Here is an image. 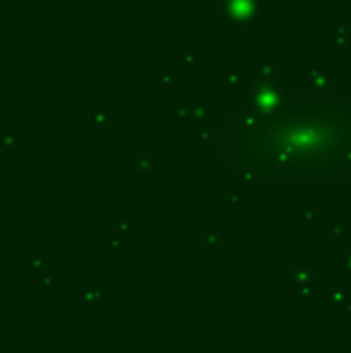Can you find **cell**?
Segmentation results:
<instances>
[{"mask_svg":"<svg viewBox=\"0 0 351 353\" xmlns=\"http://www.w3.org/2000/svg\"><path fill=\"white\" fill-rule=\"evenodd\" d=\"M230 118V163L285 184L351 174V102H306Z\"/></svg>","mask_w":351,"mask_h":353,"instance_id":"6da1fadb","label":"cell"},{"mask_svg":"<svg viewBox=\"0 0 351 353\" xmlns=\"http://www.w3.org/2000/svg\"><path fill=\"white\" fill-rule=\"evenodd\" d=\"M283 83L277 79H265L258 77L250 81V93H248V106L258 116L275 114L283 106Z\"/></svg>","mask_w":351,"mask_h":353,"instance_id":"7a4b0ae2","label":"cell"},{"mask_svg":"<svg viewBox=\"0 0 351 353\" xmlns=\"http://www.w3.org/2000/svg\"><path fill=\"white\" fill-rule=\"evenodd\" d=\"M262 12V0H223L221 15L237 29H248L258 23Z\"/></svg>","mask_w":351,"mask_h":353,"instance_id":"3957f363","label":"cell"},{"mask_svg":"<svg viewBox=\"0 0 351 353\" xmlns=\"http://www.w3.org/2000/svg\"><path fill=\"white\" fill-rule=\"evenodd\" d=\"M306 87H308V89L327 91V89H331V87H333V74L329 70L310 68L306 72Z\"/></svg>","mask_w":351,"mask_h":353,"instance_id":"277c9868","label":"cell"},{"mask_svg":"<svg viewBox=\"0 0 351 353\" xmlns=\"http://www.w3.org/2000/svg\"><path fill=\"white\" fill-rule=\"evenodd\" d=\"M190 106V120L196 128H200V124H203L209 114H211V102L209 99H194V102L188 104Z\"/></svg>","mask_w":351,"mask_h":353,"instance_id":"5b68a950","label":"cell"},{"mask_svg":"<svg viewBox=\"0 0 351 353\" xmlns=\"http://www.w3.org/2000/svg\"><path fill=\"white\" fill-rule=\"evenodd\" d=\"M349 33H351V25L349 23H339L333 27V46L343 50L349 42Z\"/></svg>","mask_w":351,"mask_h":353,"instance_id":"8992f818","label":"cell"},{"mask_svg":"<svg viewBox=\"0 0 351 353\" xmlns=\"http://www.w3.org/2000/svg\"><path fill=\"white\" fill-rule=\"evenodd\" d=\"M331 301H333V306H339V308H345L349 301H351V297H349V292L347 289H343V287H337V289H333L331 292Z\"/></svg>","mask_w":351,"mask_h":353,"instance_id":"52a82bcc","label":"cell"},{"mask_svg":"<svg viewBox=\"0 0 351 353\" xmlns=\"http://www.w3.org/2000/svg\"><path fill=\"white\" fill-rule=\"evenodd\" d=\"M292 279L295 285H308L314 281V275H312L310 269H293L292 271Z\"/></svg>","mask_w":351,"mask_h":353,"instance_id":"ba28073f","label":"cell"},{"mask_svg":"<svg viewBox=\"0 0 351 353\" xmlns=\"http://www.w3.org/2000/svg\"><path fill=\"white\" fill-rule=\"evenodd\" d=\"M155 170V157L153 155H145L139 159V163H136V168L134 172L139 174V176H147L149 172H153Z\"/></svg>","mask_w":351,"mask_h":353,"instance_id":"9c48e42d","label":"cell"},{"mask_svg":"<svg viewBox=\"0 0 351 353\" xmlns=\"http://www.w3.org/2000/svg\"><path fill=\"white\" fill-rule=\"evenodd\" d=\"M200 244L207 250H217L221 246V235L219 234H213V232H205L203 237H200Z\"/></svg>","mask_w":351,"mask_h":353,"instance_id":"30bf717a","label":"cell"},{"mask_svg":"<svg viewBox=\"0 0 351 353\" xmlns=\"http://www.w3.org/2000/svg\"><path fill=\"white\" fill-rule=\"evenodd\" d=\"M157 79H159V85L164 87V89L172 91L176 87V81H174V72L172 70H159L157 72Z\"/></svg>","mask_w":351,"mask_h":353,"instance_id":"8fae6325","label":"cell"},{"mask_svg":"<svg viewBox=\"0 0 351 353\" xmlns=\"http://www.w3.org/2000/svg\"><path fill=\"white\" fill-rule=\"evenodd\" d=\"M258 70H260V77H265V79H277V66H275V62H260Z\"/></svg>","mask_w":351,"mask_h":353,"instance_id":"7c38bea8","label":"cell"},{"mask_svg":"<svg viewBox=\"0 0 351 353\" xmlns=\"http://www.w3.org/2000/svg\"><path fill=\"white\" fill-rule=\"evenodd\" d=\"M225 85H228L230 91H237V89H240V85H242L240 72H237V70H230L228 77H225Z\"/></svg>","mask_w":351,"mask_h":353,"instance_id":"4fadbf2b","label":"cell"},{"mask_svg":"<svg viewBox=\"0 0 351 353\" xmlns=\"http://www.w3.org/2000/svg\"><path fill=\"white\" fill-rule=\"evenodd\" d=\"M180 62H182L184 68H194L198 62H200V54H198V52H184Z\"/></svg>","mask_w":351,"mask_h":353,"instance_id":"5bb4252c","label":"cell"},{"mask_svg":"<svg viewBox=\"0 0 351 353\" xmlns=\"http://www.w3.org/2000/svg\"><path fill=\"white\" fill-rule=\"evenodd\" d=\"M295 294H297V297H302V299H312V297L316 295V289L312 287V283H308V285H297Z\"/></svg>","mask_w":351,"mask_h":353,"instance_id":"9a60e30c","label":"cell"},{"mask_svg":"<svg viewBox=\"0 0 351 353\" xmlns=\"http://www.w3.org/2000/svg\"><path fill=\"white\" fill-rule=\"evenodd\" d=\"M314 217H316V207L312 203H306L304 209H302V219L310 223V221H314Z\"/></svg>","mask_w":351,"mask_h":353,"instance_id":"2e32d148","label":"cell"},{"mask_svg":"<svg viewBox=\"0 0 351 353\" xmlns=\"http://www.w3.org/2000/svg\"><path fill=\"white\" fill-rule=\"evenodd\" d=\"M200 143H203L205 147H211L213 145V141H215V132H213V130H207V128H203V130H200Z\"/></svg>","mask_w":351,"mask_h":353,"instance_id":"e0dca14e","label":"cell"},{"mask_svg":"<svg viewBox=\"0 0 351 353\" xmlns=\"http://www.w3.org/2000/svg\"><path fill=\"white\" fill-rule=\"evenodd\" d=\"M174 116L178 120H188L190 118V106H178L176 112H174Z\"/></svg>","mask_w":351,"mask_h":353,"instance_id":"ac0fdd59","label":"cell"},{"mask_svg":"<svg viewBox=\"0 0 351 353\" xmlns=\"http://www.w3.org/2000/svg\"><path fill=\"white\" fill-rule=\"evenodd\" d=\"M91 124L93 126H104L106 124V114L102 110H95L93 114H91Z\"/></svg>","mask_w":351,"mask_h":353,"instance_id":"d6986e66","label":"cell"},{"mask_svg":"<svg viewBox=\"0 0 351 353\" xmlns=\"http://www.w3.org/2000/svg\"><path fill=\"white\" fill-rule=\"evenodd\" d=\"M116 230L122 232V234H130V232H134V225L130 221H122V223L116 225Z\"/></svg>","mask_w":351,"mask_h":353,"instance_id":"ffe728a7","label":"cell"},{"mask_svg":"<svg viewBox=\"0 0 351 353\" xmlns=\"http://www.w3.org/2000/svg\"><path fill=\"white\" fill-rule=\"evenodd\" d=\"M333 237L337 239V242H341L343 239V223H337L333 228Z\"/></svg>","mask_w":351,"mask_h":353,"instance_id":"44dd1931","label":"cell"},{"mask_svg":"<svg viewBox=\"0 0 351 353\" xmlns=\"http://www.w3.org/2000/svg\"><path fill=\"white\" fill-rule=\"evenodd\" d=\"M341 264H343V269H345V271H349V273H351V250H347L345 254H343Z\"/></svg>","mask_w":351,"mask_h":353,"instance_id":"7402d4cb","label":"cell"},{"mask_svg":"<svg viewBox=\"0 0 351 353\" xmlns=\"http://www.w3.org/2000/svg\"><path fill=\"white\" fill-rule=\"evenodd\" d=\"M108 246H110V248H124V244H122V242H110Z\"/></svg>","mask_w":351,"mask_h":353,"instance_id":"603a6c76","label":"cell"},{"mask_svg":"<svg viewBox=\"0 0 351 353\" xmlns=\"http://www.w3.org/2000/svg\"><path fill=\"white\" fill-rule=\"evenodd\" d=\"M345 314H347V316H351V301H349V304L345 306Z\"/></svg>","mask_w":351,"mask_h":353,"instance_id":"cb8c5ba5","label":"cell"},{"mask_svg":"<svg viewBox=\"0 0 351 353\" xmlns=\"http://www.w3.org/2000/svg\"><path fill=\"white\" fill-rule=\"evenodd\" d=\"M230 198H232V203H237V200H240V196H237V194H232Z\"/></svg>","mask_w":351,"mask_h":353,"instance_id":"d4e9b609","label":"cell"}]
</instances>
